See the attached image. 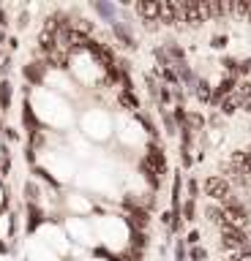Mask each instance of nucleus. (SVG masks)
I'll return each mask as SVG.
<instances>
[{
    "label": "nucleus",
    "instance_id": "nucleus-1",
    "mask_svg": "<svg viewBox=\"0 0 251 261\" xmlns=\"http://www.w3.org/2000/svg\"><path fill=\"white\" fill-rule=\"evenodd\" d=\"M205 196L216 199V202H224L227 196H232V191H229V180L224 177V174H213V177H208V180H205Z\"/></svg>",
    "mask_w": 251,
    "mask_h": 261
},
{
    "label": "nucleus",
    "instance_id": "nucleus-2",
    "mask_svg": "<svg viewBox=\"0 0 251 261\" xmlns=\"http://www.w3.org/2000/svg\"><path fill=\"white\" fill-rule=\"evenodd\" d=\"M249 242H251L249 234H246L240 226L224 229V232H221V245H224L227 250H235V253H240V250H246V245H249Z\"/></svg>",
    "mask_w": 251,
    "mask_h": 261
},
{
    "label": "nucleus",
    "instance_id": "nucleus-3",
    "mask_svg": "<svg viewBox=\"0 0 251 261\" xmlns=\"http://www.w3.org/2000/svg\"><path fill=\"white\" fill-rule=\"evenodd\" d=\"M145 166H150L153 172L158 174V177H161L164 172H167V158H164V152H161V147L156 145V142H153L150 147H147V155H145Z\"/></svg>",
    "mask_w": 251,
    "mask_h": 261
},
{
    "label": "nucleus",
    "instance_id": "nucleus-4",
    "mask_svg": "<svg viewBox=\"0 0 251 261\" xmlns=\"http://www.w3.org/2000/svg\"><path fill=\"white\" fill-rule=\"evenodd\" d=\"M137 14L142 17V22H161V3H137Z\"/></svg>",
    "mask_w": 251,
    "mask_h": 261
},
{
    "label": "nucleus",
    "instance_id": "nucleus-5",
    "mask_svg": "<svg viewBox=\"0 0 251 261\" xmlns=\"http://www.w3.org/2000/svg\"><path fill=\"white\" fill-rule=\"evenodd\" d=\"M25 76H28V82L38 85V82L44 79V68H41V63H28L25 65Z\"/></svg>",
    "mask_w": 251,
    "mask_h": 261
},
{
    "label": "nucleus",
    "instance_id": "nucleus-6",
    "mask_svg": "<svg viewBox=\"0 0 251 261\" xmlns=\"http://www.w3.org/2000/svg\"><path fill=\"white\" fill-rule=\"evenodd\" d=\"M96 11H99L107 22H112V28L117 25V17H115L117 11H115V6H112V3H96Z\"/></svg>",
    "mask_w": 251,
    "mask_h": 261
},
{
    "label": "nucleus",
    "instance_id": "nucleus-7",
    "mask_svg": "<svg viewBox=\"0 0 251 261\" xmlns=\"http://www.w3.org/2000/svg\"><path fill=\"white\" fill-rule=\"evenodd\" d=\"M240 104H243V98L232 93V95H229V98H224V101H221V112H224V115H232V112L238 109Z\"/></svg>",
    "mask_w": 251,
    "mask_h": 261
},
{
    "label": "nucleus",
    "instance_id": "nucleus-8",
    "mask_svg": "<svg viewBox=\"0 0 251 261\" xmlns=\"http://www.w3.org/2000/svg\"><path fill=\"white\" fill-rule=\"evenodd\" d=\"M194 93H197L202 101H213L211 85H208V82H205V79H197V85H194Z\"/></svg>",
    "mask_w": 251,
    "mask_h": 261
},
{
    "label": "nucleus",
    "instance_id": "nucleus-9",
    "mask_svg": "<svg viewBox=\"0 0 251 261\" xmlns=\"http://www.w3.org/2000/svg\"><path fill=\"white\" fill-rule=\"evenodd\" d=\"M115 35L123 41V44H126V47H134V35H131V30H129V28H123L120 22L115 25Z\"/></svg>",
    "mask_w": 251,
    "mask_h": 261
},
{
    "label": "nucleus",
    "instance_id": "nucleus-10",
    "mask_svg": "<svg viewBox=\"0 0 251 261\" xmlns=\"http://www.w3.org/2000/svg\"><path fill=\"white\" fill-rule=\"evenodd\" d=\"M8 106H11V85L3 82V85H0V109L6 112Z\"/></svg>",
    "mask_w": 251,
    "mask_h": 261
},
{
    "label": "nucleus",
    "instance_id": "nucleus-11",
    "mask_svg": "<svg viewBox=\"0 0 251 261\" xmlns=\"http://www.w3.org/2000/svg\"><path fill=\"white\" fill-rule=\"evenodd\" d=\"M194 212H197V209H194V199H188V202L183 204V218H186V221H194Z\"/></svg>",
    "mask_w": 251,
    "mask_h": 261
},
{
    "label": "nucleus",
    "instance_id": "nucleus-12",
    "mask_svg": "<svg viewBox=\"0 0 251 261\" xmlns=\"http://www.w3.org/2000/svg\"><path fill=\"white\" fill-rule=\"evenodd\" d=\"M188 128H191V131H199V128H202V117H199V115H188Z\"/></svg>",
    "mask_w": 251,
    "mask_h": 261
},
{
    "label": "nucleus",
    "instance_id": "nucleus-13",
    "mask_svg": "<svg viewBox=\"0 0 251 261\" xmlns=\"http://www.w3.org/2000/svg\"><path fill=\"white\" fill-rule=\"evenodd\" d=\"M36 223H41V212L36 207H30V232L36 229Z\"/></svg>",
    "mask_w": 251,
    "mask_h": 261
},
{
    "label": "nucleus",
    "instance_id": "nucleus-14",
    "mask_svg": "<svg viewBox=\"0 0 251 261\" xmlns=\"http://www.w3.org/2000/svg\"><path fill=\"white\" fill-rule=\"evenodd\" d=\"M120 101H123V104H129V106H131V109H134V106H137L134 95H131V93H129V90H126V93H120Z\"/></svg>",
    "mask_w": 251,
    "mask_h": 261
},
{
    "label": "nucleus",
    "instance_id": "nucleus-15",
    "mask_svg": "<svg viewBox=\"0 0 251 261\" xmlns=\"http://www.w3.org/2000/svg\"><path fill=\"white\" fill-rule=\"evenodd\" d=\"M205 256H208V253H205L202 248H194V250H191V259H194V261H202Z\"/></svg>",
    "mask_w": 251,
    "mask_h": 261
},
{
    "label": "nucleus",
    "instance_id": "nucleus-16",
    "mask_svg": "<svg viewBox=\"0 0 251 261\" xmlns=\"http://www.w3.org/2000/svg\"><path fill=\"white\" fill-rule=\"evenodd\" d=\"M199 242V232H191L188 234V245H197Z\"/></svg>",
    "mask_w": 251,
    "mask_h": 261
},
{
    "label": "nucleus",
    "instance_id": "nucleus-17",
    "mask_svg": "<svg viewBox=\"0 0 251 261\" xmlns=\"http://www.w3.org/2000/svg\"><path fill=\"white\" fill-rule=\"evenodd\" d=\"M178 261H186V248L183 245H178Z\"/></svg>",
    "mask_w": 251,
    "mask_h": 261
},
{
    "label": "nucleus",
    "instance_id": "nucleus-18",
    "mask_svg": "<svg viewBox=\"0 0 251 261\" xmlns=\"http://www.w3.org/2000/svg\"><path fill=\"white\" fill-rule=\"evenodd\" d=\"M213 47H218V49L224 47V38H221V35H216V38H213Z\"/></svg>",
    "mask_w": 251,
    "mask_h": 261
},
{
    "label": "nucleus",
    "instance_id": "nucleus-19",
    "mask_svg": "<svg viewBox=\"0 0 251 261\" xmlns=\"http://www.w3.org/2000/svg\"><path fill=\"white\" fill-rule=\"evenodd\" d=\"M243 253H246V256H251V242L246 245V250H243Z\"/></svg>",
    "mask_w": 251,
    "mask_h": 261
},
{
    "label": "nucleus",
    "instance_id": "nucleus-20",
    "mask_svg": "<svg viewBox=\"0 0 251 261\" xmlns=\"http://www.w3.org/2000/svg\"><path fill=\"white\" fill-rule=\"evenodd\" d=\"M249 188H251V180H249Z\"/></svg>",
    "mask_w": 251,
    "mask_h": 261
}]
</instances>
